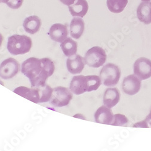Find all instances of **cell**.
<instances>
[{"mask_svg":"<svg viewBox=\"0 0 151 151\" xmlns=\"http://www.w3.org/2000/svg\"><path fill=\"white\" fill-rule=\"evenodd\" d=\"M3 41V35L0 33V47H1V44H2V42Z\"/></svg>","mask_w":151,"mask_h":151,"instance_id":"d4e9b609","label":"cell"},{"mask_svg":"<svg viewBox=\"0 0 151 151\" xmlns=\"http://www.w3.org/2000/svg\"><path fill=\"white\" fill-rule=\"evenodd\" d=\"M94 119L96 123L111 125L114 119V115L110 108L105 105L100 106L96 111Z\"/></svg>","mask_w":151,"mask_h":151,"instance_id":"4fadbf2b","label":"cell"},{"mask_svg":"<svg viewBox=\"0 0 151 151\" xmlns=\"http://www.w3.org/2000/svg\"><path fill=\"white\" fill-rule=\"evenodd\" d=\"M72 97L73 95L67 88L58 86L53 89L50 103L55 107L65 106L70 104Z\"/></svg>","mask_w":151,"mask_h":151,"instance_id":"52a82bcc","label":"cell"},{"mask_svg":"<svg viewBox=\"0 0 151 151\" xmlns=\"http://www.w3.org/2000/svg\"><path fill=\"white\" fill-rule=\"evenodd\" d=\"M14 92L35 104H39L49 101L53 89L46 84L41 86L32 87V88L21 86L17 88Z\"/></svg>","mask_w":151,"mask_h":151,"instance_id":"7a4b0ae2","label":"cell"},{"mask_svg":"<svg viewBox=\"0 0 151 151\" xmlns=\"http://www.w3.org/2000/svg\"><path fill=\"white\" fill-rule=\"evenodd\" d=\"M121 76L119 67L114 64L109 63L102 68L100 73V78L103 84L106 86L116 85Z\"/></svg>","mask_w":151,"mask_h":151,"instance_id":"5b68a950","label":"cell"},{"mask_svg":"<svg viewBox=\"0 0 151 151\" xmlns=\"http://www.w3.org/2000/svg\"><path fill=\"white\" fill-rule=\"evenodd\" d=\"M107 55L102 47L96 46L88 50L84 58L85 63L90 67L99 68L106 62Z\"/></svg>","mask_w":151,"mask_h":151,"instance_id":"8992f818","label":"cell"},{"mask_svg":"<svg viewBox=\"0 0 151 151\" xmlns=\"http://www.w3.org/2000/svg\"><path fill=\"white\" fill-rule=\"evenodd\" d=\"M23 0H9L7 5L11 9H18L22 6Z\"/></svg>","mask_w":151,"mask_h":151,"instance_id":"603a6c76","label":"cell"},{"mask_svg":"<svg viewBox=\"0 0 151 151\" xmlns=\"http://www.w3.org/2000/svg\"><path fill=\"white\" fill-rule=\"evenodd\" d=\"M134 74L140 80H146L151 77V60L141 58L135 60L134 64Z\"/></svg>","mask_w":151,"mask_h":151,"instance_id":"ba28073f","label":"cell"},{"mask_svg":"<svg viewBox=\"0 0 151 151\" xmlns=\"http://www.w3.org/2000/svg\"><path fill=\"white\" fill-rule=\"evenodd\" d=\"M142 1L143 2H147V1H150V0H142Z\"/></svg>","mask_w":151,"mask_h":151,"instance_id":"4316f807","label":"cell"},{"mask_svg":"<svg viewBox=\"0 0 151 151\" xmlns=\"http://www.w3.org/2000/svg\"><path fill=\"white\" fill-rule=\"evenodd\" d=\"M128 123V119L124 115L117 114L114 116V119L111 125L119 126V127H125Z\"/></svg>","mask_w":151,"mask_h":151,"instance_id":"44dd1931","label":"cell"},{"mask_svg":"<svg viewBox=\"0 0 151 151\" xmlns=\"http://www.w3.org/2000/svg\"><path fill=\"white\" fill-rule=\"evenodd\" d=\"M141 85L140 79L135 74H131L124 79L122 83V89L127 94L134 96L139 92Z\"/></svg>","mask_w":151,"mask_h":151,"instance_id":"30bf717a","label":"cell"},{"mask_svg":"<svg viewBox=\"0 0 151 151\" xmlns=\"http://www.w3.org/2000/svg\"><path fill=\"white\" fill-rule=\"evenodd\" d=\"M120 94L116 88H109L106 90L104 96V104L109 108L114 107L120 101Z\"/></svg>","mask_w":151,"mask_h":151,"instance_id":"5bb4252c","label":"cell"},{"mask_svg":"<svg viewBox=\"0 0 151 151\" xmlns=\"http://www.w3.org/2000/svg\"><path fill=\"white\" fill-rule=\"evenodd\" d=\"M55 70L53 62L48 58L32 57L25 60L21 65V72L29 78L32 87L45 85L46 81L52 76Z\"/></svg>","mask_w":151,"mask_h":151,"instance_id":"6da1fadb","label":"cell"},{"mask_svg":"<svg viewBox=\"0 0 151 151\" xmlns=\"http://www.w3.org/2000/svg\"><path fill=\"white\" fill-rule=\"evenodd\" d=\"M101 83V79L96 75L76 76L71 80L70 90L74 94L80 95L85 92L97 90Z\"/></svg>","mask_w":151,"mask_h":151,"instance_id":"3957f363","label":"cell"},{"mask_svg":"<svg viewBox=\"0 0 151 151\" xmlns=\"http://www.w3.org/2000/svg\"><path fill=\"white\" fill-rule=\"evenodd\" d=\"M23 27L27 33L33 35L40 30L41 27V20L35 15L29 17L24 19Z\"/></svg>","mask_w":151,"mask_h":151,"instance_id":"2e32d148","label":"cell"},{"mask_svg":"<svg viewBox=\"0 0 151 151\" xmlns=\"http://www.w3.org/2000/svg\"><path fill=\"white\" fill-rule=\"evenodd\" d=\"M67 67L70 73L73 74H79L85 67L84 59L79 55L70 56L67 60Z\"/></svg>","mask_w":151,"mask_h":151,"instance_id":"7c38bea8","label":"cell"},{"mask_svg":"<svg viewBox=\"0 0 151 151\" xmlns=\"http://www.w3.org/2000/svg\"><path fill=\"white\" fill-rule=\"evenodd\" d=\"M49 35L53 41L57 42H62L67 37V27L66 25L62 24H55L50 29Z\"/></svg>","mask_w":151,"mask_h":151,"instance_id":"8fae6325","label":"cell"},{"mask_svg":"<svg viewBox=\"0 0 151 151\" xmlns=\"http://www.w3.org/2000/svg\"><path fill=\"white\" fill-rule=\"evenodd\" d=\"M60 1L66 6H70L74 4V3L76 1V0H60Z\"/></svg>","mask_w":151,"mask_h":151,"instance_id":"cb8c5ba5","label":"cell"},{"mask_svg":"<svg viewBox=\"0 0 151 151\" xmlns=\"http://www.w3.org/2000/svg\"><path fill=\"white\" fill-rule=\"evenodd\" d=\"M137 15L140 21L145 24L151 23V2H142L137 10Z\"/></svg>","mask_w":151,"mask_h":151,"instance_id":"9a60e30c","label":"cell"},{"mask_svg":"<svg viewBox=\"0 0 151 151\" xmlns=\"http://www.w3.org/2000/svg\"><path fill=\"white\" fill-rule=\"evenodd\" d=\"M19 68V65L17 60L8 58L0 65V77L3 79H10L17 74Z\"/></svg>","mask_w":151,"mask_h":151,"instance_id":"9c48e42d","label":"cell"},{"mask_svg":"<svg viewBox=\"0 0 151 151\" xmlns=\"http://www.w3.org/2000/svg\"><path fill=\"white\" fill-rule=\"evenodd\" d=\"M68 9L72 16L83 18L87 14L89 6L86 0H77L76 3L69 6Z\"/></svg>","mask_w":151,"mask_h":151,"instance_id":"e0dca14e","label":"cell"},{"mask_svg":"<svg viewBox=\"0 0 151 151\" xmlns=\"http://www.w3.org/2000/svg\"><path fill=\"white\" fill-rule=\"evenodd\" d=\"M32 46V41L26 35H14L8 38L7 48L10 54L19 55L27 53Z\"/></svg>","mask_w":151,"mask_h":151,"instance_id":"277c9868","label":"cell"},{"mask_svg":"<svg viewBox=\"0 0 151 151\" xmlns=\"http://www.w3.org/2000/svg\"><path fill=\"white\" fill-rule=\"evenodd\" d=\"M85 29V23L82 18H74L70 25L71 36L74 39H79L82 35Z\"/></svg>","mask_w":151,"mask_h":151,"instance_id":"ac0fdd59","label":"cell"},{"mask_svg":"<svg viewBox=\"0 0 151 151\" xmlns=\"http://www.w3.org/2000/svg\"><path fill=\"white\" fill-rule=\"evenodd\" d=\"M63 53L66 56L70 57L76 54L78 50L77 42L73 40L71 37H67L60 44Z\"/></svg>","mask_w":151,"mask_h":151,"instance_id":"d6986e66","label":"cell"},{"mask_svg":"<svg viewBox=\"0 0 151 151\" xmlns=\"http://www.w3.org/2000/svg\"><path fill=\"white\" fill-rule=\"evenodd\" d=\"M128 0H107L106 5L109 10L114 14H120L127 6Z\"/></svg>","mask_w":151,"mask_h":151,"instance_id":"ffe728a7","label":"cell"},{"mask_svg":"<svg viewBox=\"0 0 151 151\" xmlns=\"http://www.w3.org/2000/svg\"><path fill=\"white\" fill-rule=\"evenodd\" d=\"M134 127L135 128H151V109L149 115L146 117L145 120L135 123L134 125Z\"/></svg>","mask_w":151,"mask_h":151,"instance_id":"7402d4cb","label":"cell"},{"mask_svg":"<svg viewBox=\"0 0 151 151\" xmlns=\"http://www.w3.org/2000/svg\"><path fill=\"white\" fill-rule=\"evenodd\" d=\"M9 1V0H0V3H5L7 4Z\"/></svg>","mask_w":151,"mask_h":151,"instance_id":"484cf974","label":"cell"}]
</instances>
